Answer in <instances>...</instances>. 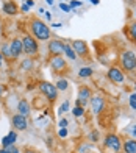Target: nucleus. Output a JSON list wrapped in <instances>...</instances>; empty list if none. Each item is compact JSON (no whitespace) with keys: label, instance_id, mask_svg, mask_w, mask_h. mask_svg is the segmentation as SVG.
<instances>
[{"label":"nucleus","instance_id":"nucleus-24","mask_svg":"<svg viewBox=\"0 0 136 153\" xmlns=\"http://www.w3.org/2000/svg\"><path fill=\"white\" fill-rule=\"evenodd\" d=\"M72 113H74V116H75V117H81V116L85 114V108L83 106H75Z\"/></svg>","mask_w":136,"mask_h":153},{"label":"nucleus","instance_id":"nucleus-5","mask_svg":"<svg viewBox=\"0 0 136 153\" xmlns=\"http://www.w3.org/2000/svg\"><path fill=\"white\" fill-rule=\"evenodd\" d=\"M49 64H50V69L55 74H63V72L67 71V62L63 56H59V55H53L49 59Z\"/></svg>","mask_w":136,"mask_h":153},{"label":"nucleus","instance_id":"nucleus-12","mask_svg":"<svg viewBox=\"0 0 136 153\" xmlns=\"http://www.w3.org/2000/svg\"><path fill=\"white\" fill-rule=\"evenodd\" d=\"M13 127H14L17 131H22V130H27V127H28V120H27V117L22 116V114H16L13 116Z\"/></svg>","mask_w":136,"mask_h":153},{"label":"nucleus","instance_id":"nucleus-39","mask_svg":"<svg viewBox=\"0 0 136 153\" xmlns=\"http://www.w3.org/2000/svg\"><path fill=\"white\" fill-rule=\"evenodd\" d=\"M91 2H92L94 5H99V0H91Z\"/></svg>","mask_w":136,"mask_h":153},{"label":"nucleus","instance_id":"nucleus-42","mask_svg":"<svg viewBox=\"0 0 136 153\" xmlns=\"http://www.w3.org/2000/svg\"><path fill=\"white\" fill-rule=\"evenodd\" d=\"M135 94H136V83H135Z\"/></svg>","mask_w":136,"mask_h":153},{"label":"nucleus","instance_id":"nucleus-18","mask_svg":"<svg viewBox=\"0 0 136 153\" xmlns=\"http://www.w3.org/2000/svg\"><path fill=\"white\" fill-rule=\"evenodd\" d=\"M122 149H124L125 153H136V141L135 139H128V141L124 142Z\"/></svg>","mask_w":136,"mask_h":153},{"label":"nucleus","instance_id":"nucleus-38","mask_svg":"<svg viewBox=\"0 0 136 153\" xmlns=\"http://www.w3.org/2000/svg\"><path fill=\"white\" fill-rule=\"evenodd\" d=\"M45 17H47V19L50 20V19H52V14H50V13H45Z\"/></svg>","mask_w":136,"mask_h":153},{"label":"nucleus","instance_id":"nucleus-28","mask_svg":"<svg viewBox=\"0 0 136 153\" xmlns=\"http://www.w3.org/2000/svg\"><path fill=\"white\" fill-rule=\"evenodd\" d=\"M71 8H75V6H81V2H78V0H72V2L69 3Z\"/></svg>","mask_w":136,"mask_h":153},{"label":"nucleus","instance_id":"nucleus-40","mask_svg":"<svg viewBox=\"0 0 136 153\" xmlns=\"http://www.w3.org/2000/svg\"><path fill=\"white\" fill-rule=\"evenodd\" d=\"M45 2L49 3V5H52V3H53V0H45Z\"/></svg>","mask_w":136,"mask_h":153},{"label":"nucleus","instance_id":"nucleus-6","mask_svg":"<svg viewBox=\"0 0 136 153\" xmlns=\"http://www.w3.org/2000/svg\"><path fill=\"white\" fill-rule=\"evenodd\" d=\"M22 41V48H24V53L27 55H36L38 53V41L30 36V34H25V36L20 39Z\"/></svg>","mask_w":136,"mask_h":153},{"label":"nucleus","instance_id":"nucleus-3","mask_svg":"<svg viewBox=\"0 0 136 153\" xmlns=\"http://www.w3.org/2000/svg\"><path fill=\"white\" fill-rule=\"evenodd\" d=\"M39 91L49 102H55L58 97V89L55 85H52L49 81H41L39 83Z\"/></svg>","mask_w":136,"mask_h":153},{"label":"nucleus","instance_id":"nucleus-30","mask_svg":"<svg viewBox=\"0 0 136 153\" xmlns=\"http://www.w3.org/2000/svg\"><path fill=\"white\" fill-rule=\"evenodd\" d=\"M58 134H59L61 137H64V136H67V130H66V128H59V131H58Z\"/></svg>","mask_w":136,"mask_h":153},{"label":"nucleus","instance_id":"nucleus-36","mask_svg":"<svg viewBox=\"0 0 136 153\" xmlns=\"http://www.w3.org/2000/svg\"><path fill=\"white\" fill-rule=\"evenodd\" d=\"M25 153H38L36 150H31V149H28V150H25Z\"/></svg>","mask_w":136,"mask_h":153},{"label":"nucleus","instance_id":"nucleus-10","mask_svg":"<svg viewBox=\"0 0 136 153\" xmlns=\"http://www.w3.org/2000/svg\"><path fill=\"white\" fill-rule=\"evenodd\" d=\"M91 105H92V111H94V114H96V116L103 114V111H105V99H103V97H100V95L92 97V99H91Z\"/></svg>","mask_w":136,"mask_h":153},{"label":"nucleus","instance_id":"nucleus-7","mask_svg":"<svg viewBox=\"0 0 136 153\" xmlns=\"http://www.w3.org/2000/svg\"><path fill=\"white\" fill-rule=\"evenodd\" d=\"M71 47L74 48V52H75L77 56L83 58V59H89L91 58L89 56V47H88V44L85 42V41H80V39L72 41V45Z\"/></svg>","mask_w":136,"mask_h":153},{"label":"nucleus","instance_id":"nucleus-21","mask_svg":"<svg viewBox=\"0 0 136 153\" xmlns=\"http://www.w3.org/2000/svg\"><path fill=\"white\" fill-rule=\"evenodd\" d=\"M64 53H66V56L71 58V59H75V58H77V55H75V52H74V48H72L71 45H67V44H66V48H64Z\"/></svg>","mask_w":136,"mask_h":153},{"label":"nucleus","instance_id":"nucleus-33","mask_svg":"<svg viewBox=\"0 0 136 153\" xmlns=\"http://www.w3.org/2000/svg\"><path fill=\"white\" fill-rule=\"evenodd\" d=\"M25 2H27V5H28V6H33V5H35V2H33V0H25Z\"/></svg>","mask_w":136,"mask_h":153},{"label":"nucleus","instance_id":"nucleus-14","mask_svg":"<svg viewBox=\"0 0 136 153\" xmlns=\"http://www.w3.org/2000/svg\"><path fill=\"white\" fill-rule=\"evenodd\" d=\"M17 111H19V114H22V116H28L30 114V111H31V106H30V103H28V100H25V99H22L19 102V105H17Z\"/></svg>","mask_w":136,"mask_h":153},{"label":"nucleus","instance_id":"nucleus-8","mask_svg":"<svg viewBox=\"0 0 136 153\" xmlns=\"http://www.w3.org/2000/svg\"><path fill=\"white\" fill-rule=\"evenodd\" d=\"M92 94H91V88L89 86H81L78 89V99L75 102V106H86L88 102H91Z\"/></svg>","mask_w":136,"mask_h":153},{"label":"nucleus","instance_id":"nucleus-27","mask_svg":"<svg viewBox=\"0 0 136 153\" xmlns=\"http://www.w3.org/2000/svg\"><path fill=\"white\" fill-rule=\"evenodd\" d=\"M59 8L63 10V11H71V10H72V8H71V6L67 5V3H59Z\"/></svg>","mask_w":136,"mask_h":153},{"label":"nucleus","instance_id":"nucleus-1","mask_svg":"<svg viewBox=\"0 0 136 153\" xmlns=\"http://www.w3.org/2000/svg\"><path fill=\"white\" fill-rule=\"evenodd\" d=\"M30 30H31L33 38L38 41H49L50 39V28L42 20H39L36 17H33L30 20Z\"/></svg>","mask_w":136,"mask_h":153},{"label":"nucleus","instance_id":"nucleus-4","mask_svg":"<svg viewBox=\"0 0 136 153\" xmlns=\"http://www.w3.org/2000/svg\"><path fill=\"white\" fill-rule=\"evenodd\" d=\"M103 145H105V149L106 150H110L113 153H119L120 149H122V142H120V137L117 134H106L105 139H103Z\"/></svg>","mask_w":136,"mask_h":153},{"label":"nucleus","instance_id":"nucleus-16","mask_svg":"<svg viewBox=\"0 0 136 153\" xmlns=\"http://www.w3.org/2000/svg\"><path fill=\"white\" fill-rule=\"evenodd\" d=\"M3 11H5V14H10V16H14L17 14V5L14 2H5L3 3Z\"/></svg>","mask_w":136,"mask_h":153},{"label":"nucleus","instance_id":"nucleus-23","mask_svg":"<svg viewBox=\"0 0 136 153\" xmlns=\"http://www.w3.org/2000/svg\"><path fill=\"white\" fill-rule=\"evenodd\" d=\"M0 153H20V150L17 147H14V145H10V147L0 149Z\"/></svg>","mask_w":136,"mask_h":153},{"label":"nucleus","instance_id":"nucleus-41","mask_svg":"<svg viewBox=\"0 0 136 153\" xmlns=\"http://www.w3.org/2000/svg\"><path fill=\"white\" fill-rule=\"evenodd\" d=\"M2 59H3V56H2V53H0V64H2Z\"/></svg>","mask_w":136,"mask_h":153},{"label":"nucleus","instance_id":"nucleus-11","mask_svg":"<svg viewBox=\"0 0 136 153\" xmlns=\"http://www.w3.org/2000/svg\"><path fill=\"white\" fill-rule=\"evenodd\" d=\"M64 48H66V42L63 41H58V39H52L49 42V52L52 55H63L64 53Z\"/></svg>","mask_w":136,"mask_h":153},{"label":"nucleus","instance_id":"nucleus-29","mask_svg":"<svg viewBox=\"0 0 136 153\" xmlns=\"http://www.w3.org/2000/svg\"><path fill=\"white\" fill-rule=\"evenodd\" d=\"M30 67H31V61L30 59H27V61L22 62V69H30Z\"/></svg>","mask_w":136,"mask_h":153},{"label":"nucleus","instance_id":"nucleus-17","mask_svg":"<svg viewBox=\"0 0 136 153\" xmlns=\"http://www.w3.org/2000/svg\"><path fill=\"white\" fill-rule=\"evenodd\" d=\"M127 33H128V38H130L132 42L136 44V20H132V22L127 25Z\"/></svg>","mask_w":136,"mask_h":153},{"label":"nucleus","instance_id":"nucleus-15","mask_svg":"<svg viewBox=\"0 0 136 153\" xmlns=\"http://www.w3.org/2000/svg\"><path fill=\"white\" fill-rule=\"evenodd\" d=\"M16 141H17V133L16 131H10V133L2 139V145L3 147H10V145H14Z\"/></svg>","mask_w":136,"mask_h":153},{"label":"nucleus","instance_id":"nucleus-20","mask_svg":"<svg viewBox=\"0 0 136 153\" xmlns=\"http://www.w3.org/2000/svg\"><path fill=\"white\" fill-rule=\"evenodd\" d=\"M78 75H80V78H88V76L92 75V69H91V67H83V69L78 72Z\"/></svg>","mask_w":136,"mask_h":153},{"label":"nucleus","instance_id":"nucleus-19","mask_svg":"<svg viewBox=\"0 0 136 153\" xmlns=\"http://www.w3.org/2000/svg\"><path fill=\"white\" fill-rule=\"evenodd\" d=\"M55 86H56L58 91H66V89L69 88V83H67V80H64V78H59Z\"/></svg>","mask_w":136,"mask_h":153},{"label":"nucleus","instance_id":"nucleus-26","mask_svg":"<svg viewBox=\"0 0 136 153\" xmlns=\"http://www.w3.org/2000/svg\"><path fill=\"white\" fill-rule=\"evenodd\" d=\"M89 137H91L92 142H97L99 141V133H97V131H92V133L89 134Z\"/></svg>","mask_w":136,"mask_h":153},{"label":"nucleus","instance_id":"nucleus-22","mask_svg":"<svg viewBox=\"0 0 136 153\" xmlns=\"http://www.w3.org/2000/svg\"><path fill=\"white\" fill-rule=\"evenodd\" d=\"M2 56H5V58H8V59H13L11 58V50H10V44H5L3 47H2Z\"/></svg>","mask_w":136,"mask_h":153},{"label":"nucleus","instance_id":"nucleus-34","mask_svg":"<svg viewBox=\"0 0 136 153\" xmlns=\"http://www.w3.org/2000/svg\"><path fill=\"white\" fill-rule=\"evenodd\" d=\"M28 8H30V6L27 5V3H24V6H22V10H24V11H28Z\"/></svg>","mask_w":136,"mask_h":153},{"label":"nucleus","instance_id":"nucleus-13","mask_svg":"<svg viewBox=\"0 0 136 153\" xmlns=\"http://www.w3.org/2000/svg\"><path fill=\"white\" fill-rule=\"evenodd\" d=\"M10 50H11V58L16 59L20 56V53H24V48H22V41L20 39H13L10 42Z\"/></svg>","mask_w":136,"mask_h":153},{"label":"nucleus","instance_id":"nucleus-31","mask_svg":"<svg viewBox=\"0 0 136 153\" xmlns=\"http://www.w3.org/2000/svg\"><path fill=\"white\" fill-rule=\"evenodd\" d=\"M67 108H69V103H67V102H64V103H63V106L59 108V111L63 113V111H67Z\"/></svg>","mask_w":136,"mask_h":153},{"label":"nucleus","instance_id":"nucleus-25","mask_svg":"<svg viewBox=\"0 0 136 153\" xmlns=\"http://www.w3.org/2000/svg\"><path fill=\"white\" fill-rule=\"evenodd\" d=\"M128 102H130V106L136 111V94H132L130 99H128Z\"/></svg>","mask_w":136,"mask_h":153},{"label":"nucleus","instance_id":"nucleus-37","mask_svg":"<svg viewBox=\"0 0 136 153\" xmlns=\"http://www.w3.org/2000/svg\"><path fill=\"white\" fill-rule=\"evenodd\" d=\"M132 133H133V136L136 137V125H135V127H133V130H132Z\"/></svg>","mask_w":136,"mask_h":153},{"label":"nucleus","instance_id":"nucleus-32","mask_svg":"<svg viewBox=\"0 0 136 153\" xmlns=\"http://www.w3.org/2000/svg\"><path fill=\"white\" fill-rule=\"evenodd\" d=\"M59 127H61V128H66V127H67V120H66V119H61V120H59Z\"/></svg>","mask_w":136,"mask_h":153},{"label":"nucleus","instance_id":"nucleus-2","mask_svg":"<svg viewBox=\"0 0 136 153\" xmlns=\"http://www.w3.org/2000/svg\"><path fill=\"white\" fill-rule=\"evenodd\" d=\"M119 62H120V66L125 72H135L136 71V55H135V52L124 50L120 53Z\"/></svg>","mask_w":136,"mask_h":153},{"label":"nucleus","instance_id":"nucleus-9","mask_svg":"<svg viewBox=\"0 0 136 153\" xmlns=\"http://www.w3.org/2000/svg\"><path fill=\"white\" fill-rule=\"evenodd\" d=\"M108 78H110V81L116 83V85H122V83L125 81V74L122 72V69L113 66L110 71H108Z\"/></svg>","mask_w":136,"mask_h":153},{"label":"nucleus","instance_id":"nucleus-35","mask_svg":"<svg viewBox=\"0 0 136 153\" xmlns=\"http://www.w3.org/2000/svg\"><path fill=\"white\" fill-rule=\"evenodd\" d=\"M52 27H53V28H61V27H63V25H61V24H53Z\"/></svg>","mask_w":136,"mask_h":153}]
</instances>
